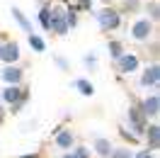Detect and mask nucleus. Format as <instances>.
<instances>
[{
	"label": "nucleus",
	"mask_w": 160,
	"mask_h": 158,
	"mask_svg": "<svg viewBox=\"0 0 160 158\" xmlns=\"http://www.w3.org/2000/svg\"><path fill=\"white\" fill-rule=\"evenodd\" d=\"M66 22H68V29H75L80 22V12L73 8V3H68V10H66Z\"/></svg>",
	"instance_id": "412c9836"
},
{
	"label": "nucleus",
	"mask_w": 160,
	"mask_h": 158,
	"mask_svg": "<svg viewBox=\"0 0 160 158\" xmlns=\"http://www.w3.org/2000/svg\"><path fill=\"white\" fill-rule=\"evenodd\" d=\"M141 139H146V148H148V151H158L160 148V127H158V122H150Z\"/></svg>",
	"instance_id": "f8f14e48"
},
{
	"label": "nucleus",
	"mask_w": 160,
	"mask_h": 158,
	"mask_svg": "<svg viewBox=\"0 0 160 158\" xmlns=\"http://www.w3.org/2000/svg\"><path fill=\"white\" fill-rule=\"evenodd\" d=\"M70 151H73V156H75V158H92V148L90 146H82V144H75Z\"/></svg>",
	"instance_id": "4be33fe9"
},
{
	"label": "nucleus",
	"mask_w": 160,
	"mask_h": 158,
	"mask_svg": "<svg viewBox=\"0 0 160 158\" xmlns=\"http://www.w3.org/2000/svg\"><path fill=\"white\" fill-rule=\"evenodd\" d=\"M5 119H8V109H5V105H2V102H0V124H2V122H5Z\"/></svg>",
	"instance_id": "c85d7f7f"
},
{
	"label": "nucleus",
	"mask_w": 160,
	"mask_h": 158,
	"mask_svg": "<svg viewBox=\"0 0 160 158\" xmlns=\"http://www.w3.org/2000/svg\"><path fill=\"white\" fill-rule=\"evenodd\" d=\"M155 34V22H150L148 17H136L129 27V37L138 44H148Z\"/></svg>",
	"instance_id": "7ed1b4c3"
},
{
	"label": "nucleus",
	"mask_w": 160,
	"mask_h": 158,
	"mask_svg": "<svg viewBox=\"0 0 160 158\" xmlns=\"http://www.w3.org/2000/svg\"><path fill=\"white\" fill-rule=\"evenodd\" d=\"M133 156V151H131L129 146H119V148H112L109 158H131Z\"/></svg>",
	"instance_id": "b1692460"
},
{
	"label": "nucleus",
	"mask_w": 160,
	"mask_h": 158,
	"mask_svg": "<svg viewBox=\"0 0 160 158\" xmlns=\"http://www.w3.org/2000/svg\"><path fill=\"white\" fill-rule=\"evenodd\" d=\"M37 22H39V27H41L44 32H49V29H51V12H49V5H41V8H39Z\"/></svg>",
	"instance_id": "6ab92c4d"
},
{
	"label": "nucleus",
	"mask_w": 160,
	"mask_h": 158,
	"mask_svg": "<svg viewBox=\"0 0 160 158\" xmlns=\"http://www.w3.org/2000/svg\"><path fill=\"white\" fill-rule=\"evenodd\" d=\"M37 5H39V8L41 5H51V0H37Z\"/></svg>",
	"instance_id": "2f4dec72"
},
{
	"label": "nucleus",
	"mask_w": 160,
	"mask_h": 158,
	"mask_svg": "<svg viewBox=\"0 0 160 158\" xmlns=\"http://www.w3.org/2000/svg\"><path fill=\"white\" fill-rule=\"evenodd\" d=\"M12 20L20 24V29L24 32V34H32V32H34V27H32V20L20 10V8H12Z\"/></svg>",
	"instance_id": "4468645a"
},
{
	"label": "nucleus",
	"mask_w": 160,
	"mask_h": 158,
	"mask_svg": "<svg viewBox=\"0 0 160 158\" xmlns=\"http://www.w3.org/2000/svg\"><path fill=\"white\" fill-rule=\"evenodd\" d=\"M66 10H68V0H51L49 12H51V34L66 37L68 34V22H66Z\"/></svg>",
	"instance_id": "f257e3e1"
},
{
	"label": "nucleus",
	"mask_w": 160,
	"mask_h": 158,
	"mask_svg": "<svg viewBox=\"0 0 160 158\" xmlns=\"http://www.w3.org/2000/svg\"><path fill=\"white\" fill-rule=\"evenodd\" d=\"M53 63H56V66H58L61 71H66V73H68L70 71V63L66 59H63V56H61V54H53Z\"/></svg>",
	"instance_id": "bb28decb"
},
{
	"label": "nucleus",
	"mask_w": 160,
	"mask_h": 158,
	"mask_svg": "<svg viewBox=\"0 0 160 158\" xmlns=\"http://www.w3.org/2000/svg\"><path fill=\"white\" fill-rule=\"evenodd\" d=\"M92 17H95V22L100 24V29L102 32H117L121 27V15L114 5H104L102 10H97V12H90Z\"/></svg>",
	"instance_id": "f03ea898"
},
{
	"label": "nucleus",
	"mask_w": 160,
	"mask_h": 158,
	"mask_svg": "<svg viewBox=\"0 0 160 158\" xmlns=\"http://www.w3.org/2000/svg\"><path fill=\"white\" fill-rule=\"evenodd\" d=\"M112 148H114V144H112L107 136H95L92 139V153L97 158H109Z\"/></svg>",
	"instance_id": "ddd939ff"
},
{
	"label": "nucleus",
	"mask_w": 160,
	"mask_h": 158,
	"mask_svg": "<svg viewBox=\"0 0 160 158\" xmlns=\"http://www.w3.org/2000/svg\"><path fill=\"white\" fill-rule=\"evenodd\" d=\"M126 124H129V131L131 134H136V136H143V131H146V127H148V119H146V114L141 112V105L138 100H133L129 105V109H126Z\"/></svg>",
	"instance_id": "20e7f679"
},
{
	"label": "nucleus",
	"mask_w": 160,
	"mask_h": 158,
	"mask_svg": "<svg viewBox=\"0 0 160 158\" xmlns=\"http://www.w3.org/2000/svg\"><path fill=\"white\" fill-rule=\"evenodd\" d=\"M20 158H41V153H39V151H34V153H24V156H20Z\"/></svg>",
	"instance_id": "c756f323"
},
{
	"label": "nucleus",
	"mask_w": 160,
	"mask_h": 158,
	"mask_svg": "<svg viewBox=\"0 0 160 158\" xmlns=\"http://www.w3.org/2000/svg\"><path fill=\"white\" fill-rule=\"evenodd\" d=\"M27 41H29V46H32V51L34 54H44L46 51V41H44V37H39V34H27Z\"/></svg>",
	"instance_id": "a211bd4d"
},
{
	"label": "nucleus",
	"mask_w": 160,
	"mask_h": 158,
	"mask_svg": "<svg viewBox=\"0 0 160 158\" xmlns=\"http://www.w3.org/2000/svg\"><path fill=\"white\" fill-rule=\"evenodd\" d=\"M143 10H146V15H148L150 22H158L160 20V3H158V0H148V3L143 5Z\"/></svg>",
	"instance_id": "aec40b11"
},
{
	"label": "nucleus",
	"mask_w": 160,
	"mask_h": 158,
	"mask_svg": "<svg viewBox=\"0 0 160 158\" xmlns=\"http://www.w3.org/2000/svg\"><path fill=\"white\" fill-rule=\"evenodd\" d=\"M131 158H155V151H148V148H141V151H133Z\"/></svg>",
	"instance_id": "cd10ccee"
},
{
	"label": "nucleus",
	"mask_w": 160,
	"mask_h": 158,
	"mask_svg": "<svg viewBox=\"0 0 160 158\" xmlns=\"http://www.w3.org/2000/svg\"><path fill=\"white\" fill-rule=\"evenodd\" d=\"M112 63H114V68H117L119 76H133L141 68V59H138V54H133V51H124L119 59L112 61Z\"/></svg>",
	"instance_id": "39448f33"
},
{
	"label": "nucleus",
	"mask_w": 160,
	"mask_h": 158,
	"mask_svg": "<svg viewBox=\"0 0 160 158\" xmlns=\"http://www.w3.org/2000/svg\"><path fill=\"white\" fill-rule=\"evenodd\" d=\"M51 144H53L56 151L63 153V151H70L78 141H75V134H73V129H70V127H58V129H56V134H53V141H51Z\"/></svg>",
	"instance_id": "423d86ee"
},
{
	"label": "nucleus",
	"mask_w": 160,
	"mask_h": 158,
	"mask_svg": "<svg viewBox=\"0 0 160 158\" xmlns=\"http://www.w3.org/2000/svg\"><path fill=\"white\" fill-rule=\"evenodd\" d=\"M138 85L143 90H155L160 85V66H158V61H153L150 66H146L143 68V73H141V78H138Z\"/></svg>",
	"instance_id": "6e6552de"
},
{
	"label": "nucleus",
	"mask_w": 160,
	"mask_h": 158,
	"mask_svg": "<svg viewBox=\"0 0 160 158\" xmlns=\"http://www.w3.org/2000/svg\"><path fill=\"white\" fill-rule=\"evenodd\" d=\"M20 59H22L20 44L15 39H5L2 41V49H0V61L2 63H20Z\"/></svg>",
	"instance_id": "9b49d317"
},
{
	"label": "nucleus",
	"mask_w": 160,
	"mask_h": 158,
	"mask_svg": "<svg viewBox=\"0 0 160 158\" xmlns=\"http://www.w3.org/2000/svg\"><path fill=\"white\" fill-rule=\"evenodd\" d=\"M2 41H5V39H0V49H2Z\"/></svg>",
	"instance_id": "72a5a7b5"
},
{
	"label": "nucleus",
	"mask_w": 160,
	"mask_h": 158,
	"mask_svg": "<svg viewBox=\"0 0 160 158\" xmlns=\"http://www.w3.org/2000/svg\"><path fill=\"white\" fill-rule=\"evenodd\" d=\"M138 105H141V112L146 114V119L158 122V117H160V95H158V92L146 95L143 100H138Z\"/></svg>",
	"instance_id": "1a4fd4ad"
},
{
	"label": "nucleus",
	"mask_w": 160,
	"mask_h": 158,
	"mask_svg": "<svg viewBox=\"0 0 160 158\" xmlns=\"http://www.w3.org/2000/svg\"><path fill=\"white\" fill-rule=\"evenodd\" d=\"M82 63H85V66L90 68V73H92V71L97 68V54H85V56H82Z\"/></svg>",
	"instance_id": "a878e982"
},
{
	"label": "nucleus",
	"mask_w": 160,
	"mask_h": 158,
	"mask_svg": "<svg viewBox=\"0 0 160 158\" xmlns=\"http://www.w3.org/2000/svg\"><path fill=\"white\" fill-rule=\"evenodd\" d=\"M17 100H29V88L22 83V85H5L0 90V102L2 105H12Z\"/></svg>",
	"instance_id": "0eeeda50"
},
{
	"label": "nucleus",
	"mask_w": 160,
	"mask_h": 158,
	"mask_svg": "<svg viewBox=\"0 0 160 158\" xmlns=\"http://www.w3.org/2000/svg\"><path fill=\"white\" fill-rule=\"evenodd\" d=\"M102 3H104V5H109V3H112V0H102Z\"/></svg>",
	"instance_id": "473e14b6"
},
{
	"label": "nucleus",
	"mask_w": 160,
	"mask_h": 158,
	"mask_svg": "<svg viewBox=\"0 0 160 158\" xmlns=\"http://www.w3.org/2000/svg\"><path fill=\"white\" fill-rule=\"evenodd\" d=\"M107 51H109V59L112 61H117L126 51V46H124V41H119V39H109L107 41Z\"/></svg>",
	"instance_id": "f3484780"
},
{
	"label": "nucleus",
	"mask_w": 160,
	"mask_h": 158,
	"mask_svg": "<svg viewBox=\"0 0 160 158\" xmlns=\"http://www.w3.org/2000/svg\"><path fill=\"white\" fill-rule=\"evenodd\" d=\"M119 136L124 139V141H129V144H133V146H136V144L141 141V139L136 136V134H131V131H129L126 127H119Z\"/></svg>",
	"instance_id": "393cba45"
},
{
	"label": "nucleus",
	"mask_w": 160,
	"mask_h": 158,
	"mask_svg": "<svg viewBox=\"0 0 160 158\" xmlns=\"http://www.w3.org/2000/svg\"><path fill=\"white\" fill-rule=\"evenodd\" d=\"M70 85L78 90L80 95H85V97H92V95H95V85L90 83V78H75Z\"/></svg>",
	"instance_id": "dca6fc26"
},
{
	"label": "nucleus",
	"mask_w": 160,
	"mask_h": 158,
	"mask_svg": "<svg viewBox=\"0 0 160 158\" xmlns=\"http://www.w3.org/2000/svg\"><path fill=\"white\" fill-rule=\"evenodd\" d=\"M0 80L5 85H22L24 83V71L20 63H5L0 71Z\"/></svg>",
	"instance_id": "9d476101"
},
{
	"label": "nucleus",
	"mask_w": 160,
	"mask_h": 158,
	"mask_svg": "<svg viewBox=\"0 0 160 158\" xmlns=\"http://www.w3.org/2000/svg\"><path fill=\"white\" fill-rule=\"evenodd\" d=\"M58 158H75V156H73V151H63Z\"/></svg>",
	"instance_id": "7c9ffc66"
},
{
	"label": "nucleus",
	"mask_w": 160,
	"mask_h": 158,
	"mask_svg": "<svg viewBox=\"0 0 160 158\" xmlns=\"http://www.w3.org/2000/svg\"><path fill=\"white\" fill-rule=\"evenodd\" d=\"M73 8H75L78 12H92L95 0H73Z\"/></svg>",
	"instance_id": "5701e85b"
},
{
	"label": "nucleus",
	"mask_w": 160,
	"mask_h": 158,
	"mask_svg": "<svg viewBox=\"0 0 160 158\" xmlns=\"http://www.w3.org/2000/svg\"><path fill=\"white\" fill-rule=\"evenodd\" d=\"M121 5L117 8V10L121 12V15H138L141 8H143V0H119Z\"/></svg>",
	"instance_id": "2eb2a0df"
}]
</instances>
